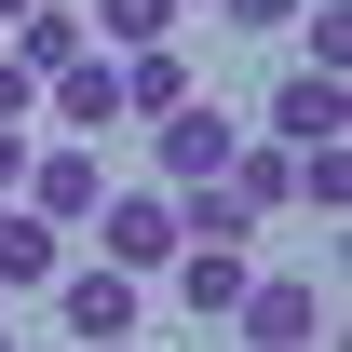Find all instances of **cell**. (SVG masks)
I'll list each match as a JSON object with an SVG mask.
<instances>
[{
	"mask_svg": "<svg viewBox=\"0 0 352 352\" xmlns=\"http://www.w3.org/2000/svg\"><path fill=\"white\" fill-rule=\"evenodd\" d=\"M95 258L109 271H135V285H163V258H176V190H95Z\"/></svg>",
	"mask_w": 352,
	"mask_h": 352,
	"instance_id": "1",
	"label": "cell"
},
{
	"mask_svg": "<svg viewBox=\"0 0 352 352\" xmlns=\"http://www.w3.org/2000/svg\"><path fill=\"white\" fill-rule=\"evenodd\" d=\"M230 149H244V122H230L217 95H176L163 122H149V163H163V190H204V176H217Z\"/></svg>",
	"mask_w": 352,
	"mask_h": 352,
	"instance_id": "2",
	"label": "cell"
},
{
	"mask_svg": "<svg viewBox=\"0 0 352 352\" xmlns=\"http://www.w3.org/2000/svg\"><path fill=\"white\" fill-rule=\"evenodd\" d=\"M54 311H68V339H135V325H149V285L109 271V258H68L54 271Z\"/></svg>",
	"mask_w": 352,
	"mask_h": 352,
	"instance_id": "3",
	"label": "cell"
},
{
	"mask_svg": "<svg viewBox=\"0 0 352 352\" xmlns=\"http://www.w3.org/2000/svg\"><path fill=\"white\" fill-rule=\"evenodd\" d=\"M230 339L311 352V339H325V285H311V271H258V285H244V311H230Z\"/></svg>",
	"mask_w": 352,
	"mask_h": 352,
	"instance_id": "4",
	"label": "cell"
},
{
	"mask_svg": "<svg viewBox=\"0 0 352 352\" xmlns=\"http://www.w3.org/2000/svg\"><path fill=\"white\" fill-rule=\"evenodd\" d=\"M163 285H176V311H190V325H230V311H244V285H258V258H244V244H176Z\"/></svg>",
	"mask_w": 352,
	"mask_h": 352,
	"instance_id": "5",
	"label": "cell"
},
{
	"mask_svg": "<svg viewBox=\"0 0 352 352\" xmlns=\"http://www.w3.org/2000/svg\"><path fill=\"white\" fill-rule=\"evenodd\" d=\"M41 109L68 135H122V54H68V68L41 82Z\"/></svg>",
	"mask_w": 352,
	"mask_h": 352,
	"instance_id": "6",
	"label": "cell"
},
{
	"mask_svg": "<svg viewBox=\"0 0 352 352\" xmlns=\"http://www.w3.org/2000/svg\"><path fill=\"white\" fill-rule=\"evenodd\" d=\"M95 190H109V163H95V149H28V190H14V204H41L54 230H82Z\"/></svg>",
	"mask_w": 352,
	"mask_h": 352,
	"instance_id": "7",
	"label": "cell"
},
{
	"mask_svg": "<svg viewBox=\"0 0 352 352\" xmlns=\"http://www.w3.org/2000/svg\"><path fill=\"white\" fill-rule=\"evenodd\" d=\"M271 135H285V149H311V135H352L339 68H285V82H271Z\"/></svg>",
	"mask_w": 352,
	"mask_h": 352,
	"instance_id": "8",
	"label": "cell"
},
{
	"mask_svg": "<svg viewBox=\"0 0 352 352\" xmlns=\"http://www.w3.org/2000/svg\"><path fill=\"white\" fill-rule=\"evenodd\" d=\"M217 176L244 190V217H285V204H298V149H285V135H244Z\"/></svg>",
	"mask_w": 352,
	"mask_h": 352,
	"instance_id": "9",
	"label": "cell"
},
{
	"mask_svg": "<svg viewBox=\"0 0 352 352\" xmlns=\"http://www.w3.org/2000/svg\"><path fill=\"white\" fill-rule=\"evenodd\" d=\"M54 271H68V230L41 204H0V285H54Z\"/></svg>",
	"mask_w": 352,
	"mask_h": 352,
	"instance_id": "10",
	"label": "cell"
},
{
	"mask_svg": "<svg viewBox=\"0 0 352 352\" xmlns=\"http://www.w3.org/2000/svg\"><path fill=\"white\" fill-rule=\"evenodd\" d=\"M0 54H14L28 82H54L68 54H95V28H82V14H68V0H41V14H14V41H0Z\"/></svg>",
	"mask_w": 352,
	"mask_h": 352,
	"instance_id": "11",
	"label": "cell"
},
{
	"mask_svg": "<svg viewBox=\"0 0 352 352\" xmlns=\"http://www.w3.org/2000/svg\"><path fill=\"white\" fill-rule=\"evenodd\" d=\"M176 95H190V54H176V41H135L122 54V122H163Z\"/></svg>",
	"mask_w": 352,
	"mask_h": 352,
	"instance_id": "12",
	"label": "cell"
},
{
	"mask_svg": "<svg viewBox=\"0 0 352 352\" xmlns=\"http://www.w3.org/2000/svg\"><path fill=\"white\" fill-rule=\"evenodd\" d=\"M95 54H135V41H176V0H82Z\"/></svg>",
	"mask_w": 352,
	"mask_h": 352,
	"instance_id": "13",
	"label": "cell"
},
{
	"mask_svg": "<svg viewBox=\"0 0 352 352\" xmlns=\"http://www.w3.org/2000/svg\"><path fill=\"white\" fill-rule=\"evenodd\" d=\"M298 204H311V217H339V204H352V149H339V135H311V149H298Z\"/></svg>",
	"mask_w": 352,
	"mask_h": 352,
	"instance_id": "14",
	"label": "cell"
},
{
	"mask_svg": "<svg viewBox=\"0 0 352 352\" xmlns=\"http://www.w3.org/2000/svg\"><path fill=\"white\" fill-rule=\"evenodd\" d=\"M311 14V68H352V0H298Z\"/></svg>",
	"mask_w": 352,
	"mask_h": 352,
	"instance_id": "15",
	"label": "cell"
},
{
	"mask_svg": "<svg viewBox=\"0 0 352 352\" xmlns=\"http://www.w3.org/2000/svg\"><path fill=\"white\" fill-rule=\"evenodd\" d=\"M0 122H41V82H28L14 54H0Z\"/></svg>",
	"mask_w": 352,
	"mask_h": 352,
	"instance_id": "16",
	"label": "cell"
},
{
	"mask_svg": "<svg viewBox=\"0 0 352 352\" xmlns=\"http://www.w3.org/2000/svg\"><path fill=\"white\" fill-rule=\"evenodd\" d=\"M230 28H298V0H217Z\"/></svg>",
	"mask_w": 352,
	"mask_h": 352,
	"instance_id": "17",
	"label": "cell"
},
{
	"mask_svg": "<svg viewBox=\"0 0 352 352\" xmlns=\"http://www.w3.org/2000/svg\"><path fill=\"white\" fill-rule=\"evenodd\" d=\"M14 190H28V135L0 122V204H14Z\"/></svg>",
	"mask_w": 352,
	"mask_h": 352,
	"instance_id": "18",
	"label": "cell"
},
{
	"mask_svg": "<svg viewBox=\"0 0 352 352\" xmlns=\"http://www.w3.org/2000/svg\"><path fill=\"white\" fill-rule=\"evenodd\" d=\"M14 14H41V0H0V28H14Z\"/></svg>",
	"mask_w": 352,
	"mask_h": 352,
	"instance_id": "19",
	"label": "cell"
},
{
	"mask_svg": "<svg viewBox=\"0 0 352 352\" xmlns=\"http://www.w3.org/2000/svg\"><path fill=\"white\" fill-rule=\"evenodd\" d=\"M82 352H135V339H82Z\"/></svg>",
	"mask_w": 352,
	"mask_h": 352,
	"instance_id": "20",
	"label": "cell"
},
{
	"mask_svg": "<svg viewBox=\"0 0 352 352\" xmlns=\"http://www.w3.org/2000/svg\"><path fill=\"white\" fill-rule=\"evenodd\" d=\"M0 352H14V325H0Z\"/></svg>",
	"mask_w": 352,
	"mask_h": 352,
	"instance_id": "21",
	"label": "cell"
},
{
	"mask_svg": "<svg viewBox=\"0 0 352 352\" xmlns=\"http://www.w3.org/2000/svg\"><path fill=\"white\" fill-rule=\"evenodd\" d=\"M230 352H258V339H230Z\"/></svg>",
	"mask_w": 352,
	"mask_h": 352,
	"instance_id": "22",
	"label": "cell"
},
{
	"mask_svg": "<svg viewBox=\"0 0 352 352\" xmlns=\"http://www.w3.org/2000/svg\"><path fill=\"white\" fill-rule=\"evenodd\" d=\"M176 14H190V0H176Z\"/></svg>",
	"mask_w": 352,
	"mask_h": 352,
	"instance_id": "23",
	"label": "cell"
}]
</instances>
